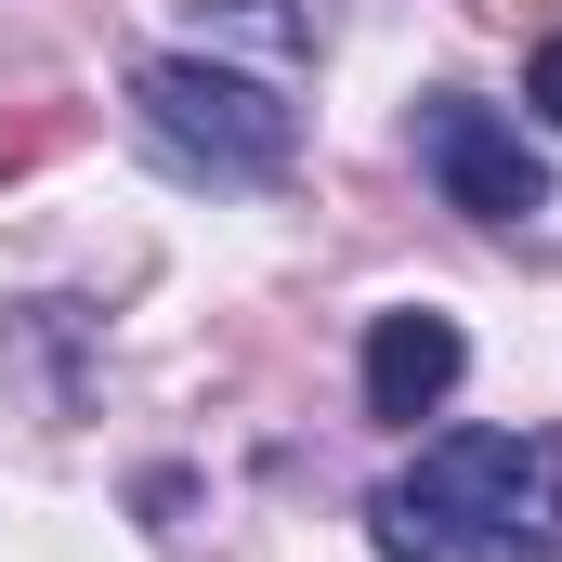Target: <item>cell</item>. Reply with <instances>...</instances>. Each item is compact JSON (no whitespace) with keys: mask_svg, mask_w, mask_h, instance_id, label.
Instances as JSON below:
<instances>
[{"mask_svg":"<svg viewBox=\"0 0 562 562\" xmlns=\"http://www.w3.org/2000/svg\"><path fill=\"white\" fill-rule=\"evenodd\" d=\"M367 524L380 562H562V431H431Z\"/></svg>","mask_w":562,"mask_h":562,"instance_id":"obj_1","label":"cell"},{"mask_svg":"<svg viewBox=\"0 0 562 562\" xmlns=\"http://www.w3.org/2000/svg\"><path fill=\"white\" fill-rule=\"evenodd\" d=\"M132 105H144V132L170 144V157H196V170H223V183H276L288 144H301L276 92H249V79L210 66V53H144Z\"/></svg>","mask_w":562,"mask_h":562,"instance_id":"obj_2","label":"cell"},{"mask_svg":"<svg viewBox=\"0 0 562 562\" xmlns=\"http://www.w3.org/2000/svg\"><path fill=\"white\" fill-rule=\"evenodd\" d=\"M419 170L445 183V210H471V223H537L550 210L537 144L510 132L497 105H471V92H431L419 105Z\"/></svg>","mask_w":562,"mask_h":562,"instance_id":"obj_3","label":"cell"},{"mask_svg":"<svg viewBox=\"0 0 562 562\" xmlns=\"http://www.w3.org/2000/svg\"><path fill=\"white\" fill-rule=\"evenodd\" d=\"M458 367H471L458 314H431V301H406V314H380V327H367V419L419 431L431 406L458 393Z\"/></svg>","mask_w":562,"mask_h":562,"instance_id":"obj_4","label":"cell"},{"mask_svg":"<svg viewBox=\"0 0 562 562\" xmlns=\"http://www.w3.org/2000/svg\"><path fill=\"white\" fill-rule=\"evenodd\" d=\"M196 40L210 53H288L301 66V53H327V13L314 0H196Z\"/></svg>","mask_w":562,"mask_h":562,"instance_id":"obj_5","label":"cell"},{"mask_svg":"<svg viewBox=\"0 0 562 562\" xmlns=\"http://www.w3.org/2000/svg\"><path fill=\"white\" fill-rule=\"evenodd\" d=\"M524 105L562 132V40H537V66H524Z\"/></svg>","mask_w":562,"mask_h":562,"instance_id":"obj_6","label":"cell"}]
</instances>
